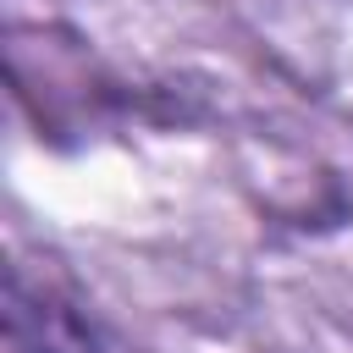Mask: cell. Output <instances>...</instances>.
<instances>
[{
    "label": "cell",
    "instance_id": "1",
    "mask_svg": "<svg viewBox=\"0 0 353 353\" xmlns=\"http://www.w3.org/2000/svg\"><path fill=\"white\" fill-rule=\"evenodd\" d=\"M6 353H94V336L61 298L11 276L6 281Z\"/></svg>",
    "mask_w": 353,
    "mask_h": 353
}]
</instances>
